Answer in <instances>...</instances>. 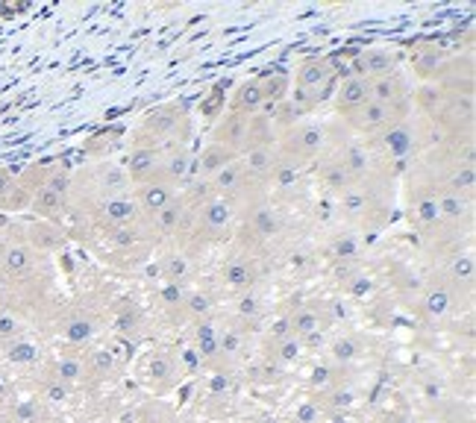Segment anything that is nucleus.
Masks as SVG:
<instances>
[{
	"instance_id": "nucleus-1",
	"label": "nucleus",
	"mask_w": 476,
	"mask_h": 423,
	"mask_svg": "<svg viewBox=\"0 0 476 423\" xmlns=\"http://www.w3.org/2000/svg\"><path fill=\"white\" fill-rule=\"evenodd\" d=\"M324 144H327L324 126H318V124H297V126H291V130H288L285 144H283V150H279V156H285V159L297 162V165H306V162H312L315 156H320Z\"/></svg>"
},
{
	"instance_id": "nucleus-2",
	"label": "nucleus",
	"mask_w": 476,
	"mask_h": 423,
	"mask_svg": "<svg viewBox=\"0 0 476 423\" xmlns=\"http://www.w3.org/2000/svg\"><path fill=\"white\" fill-rule=\"evenodd\" d=\"M332 80H335V68L329 59H320V56H312V59L300 62L297 68V91L309 94L315 103H320L329 94Z\"/></svg>"
},
{
	"instance_id": "nucleus-3",
	"label": "nucleus",
	"mask_w": 476,
	"mask_h": 423,
	"mask_svg": "<svg viewBox=\"0 0 476 423\" xmlns=\"http://www.w3.org/2000/svg\"><path fill=\"white\" fill-rule=\"evenodd\" d=\"M397 59L400 56L394 47H368L353 59V70L362 80H380V77L394 74Z\"/></svg>"
},
{
	"instance_id": "nucleus-4",
	"label": "nucleus",
	"mask_w": 476,
	"mask_h": 423,
	"mask_svg": "<svg viewBox=\"0 0 476 423\" xmlns=\"http://www.w3.org/2000/svg\"><path fill=\"white\" fill-rule=\"evenodd\" d=\"M159 168H162V153L147 144H138L130 150L124 174H127V182H133V186H144V182L159 177Z\"/></svg>"
},
{
	"instance_id": "nucleus-5",
	"label": "nucleus",
	"mask_w": 476,
	"mask_h": 423,
	"mask_svg": "<svg viewBox=\"0 0 476 423\" xmlns=\"http://www.w3.org/2000/svg\"><path fill=\"white\" fill-rule=\"evenodd\" d=\"M380 144L385 150V156L406 159V156H412V153L417 150V133L412 130L409 121H394L380 133Z\"/></svg>"
},
{
	"instance_id": "nucleus-6",
	"label": "nucleus",
	"mask_w": 476,
	"mask_h": 423,
	"mask_svg": "<svg viewBox=\"0 0 476 423\" xmlns=\"http://www.w3.org/2000/svg\"><path fill=\"white\" fill-rule=\"evenodd\" d=\"M247 118L250 115H235V112H227L212 130V144H221L232 150L235 156L244 153V138H247Z\"/></svg>"
},
{
	"instance_id": "nucleus-7",
	"label": "nucleus",
	"mask_w": 476,
	"mask_h": 423,
	"mask_svg": "<svg viewBox=\"0 0 476 423\" xmlns=\"http://www.w3.org/2000/svg\"><path fill=\"white\" fill-rule=\"evenodd\" d=\"M179 126L188 130V121H186V112L179 106H162L156 112H150L144 118V135L150 138H174L179 133Z\"/></svg>"
},
{
	"instance_id": "nucleus-8",
	"label": "nucleus",
	"mask_w": 476,
	"mask_h": 423,
	"mask_svg": "<svg viewBox=\"0 0 476 423\" xmlns=\"http://www.w3.org/2000/svg\"><path fill=\"white\" fill-rule=\"evenodd\" d=\"M138 215H142V209H138V203L127 194L109 197V200L103 203V209H101V221H103V227H109V230L135 227Z\"/></svg>"
},
{
	"instance_id": "nucleus-9",
	"label": "nucleus",
	"mask_w": 476,
	"mask_h": 423,
	"mask_svg": "<svg viewBox=\"0 0 476 423\" xmlns=\"http://www.w3.org/2000/svg\"><path fill=\"white\" fill-rule=\"evenodd\" d=\"M344 118H347V124L353 126V130L365 133V135H376V133H382L385 126L394 124L391 121V112L385 106H380V103H373V101H368L365 106H359L356 112H350V115H344Z\"/></svg>"
},
{
	"instance_id": "nucleus-10",
	"label": "nucleus",
	"mask_w": 476,
	"mask_h": 423,
	"mask_svg": "<svg viewBox=\"0 0 476 423\" xmlns=\"http://www.w3.org/2000/svg\"><path fill=\"white\" fill-rule=\"evenodd\" d=\"M368 101H371V80H362L356 74H350L339 86V91H335V109H339L341 115H350V112H356Z\"/></svg>"
},
{
	"instance_id": "nucleus-11",
	"label": "nucleus",
	"mask_w": 476,
	"mask_h": 423,
	"mask_svg": "<svg viewBox=\"0 0 476 423\" xmlns=\"http://www.w3.org/2000/svg\"><path fill=\"white\" fill-rule=\"evenodd\" d=\"M232 221V206L227 200H209L198 209V232L200 235H218L230 227Z\"/></svg>"
},
{
	"instance_id": "nucleus-12",
	"label": "nucleus",
	"mask_w": 476,
	"mask_h": 423,
	"mask_svg": "<svg viewBox=\"0 0 476 423\" xmlns=\"http://www.w3.org/2000/svg\"><path fill=\"white\" fill-rule=\"evenodd\" d=\"M177 197V186H171V182H165L162 177L144 182V186H138V209L147 212V215H156L159 209H165L168 203H171Z\"/></svg>"
},
{
	"instance_id": "nucleus-13",
	"label": "nucleus",
	"mask_w": 476,
	"mask_h": 423,
	"mask_svg": "<svg viewBox=\"0 0 476 423\" xmlns=\"http://www.w3.org/2000/svg\"><path fill=\"white\" fill-rule=\"evenodd\" d=\"M265 97H262V86H259V77L256 80H244L230 97V112L235 115H256L262 109Z\"/></svg>"
},
{
	"instance_id": "nucleus-14",
	"label": "nucleus",
	"mask_w": 476,
	"mask_h": 423,
	"mask_svg": "<svg viewBox=\"0 0 476 423\" xmlns=\"http://www.w3.org/2000/svg\"><path fill=\"white\" fill-rule=\"evenodd\" d=\"M223 282L235 291H250L256 282V265L253 259H230L223 265Z\"/></svg>"
},
{
	"instance_id": "nucleus-15",
	"label": "nucleus",
	"mask_w": 476,
	"mask_h": 423,
	"mask_svg": "<svg viewBox=\"0 0 476 423\" xmlns=\"http://www.w3.org/2000/svg\"><path fill=\"white\" fill-rule=\"evenodd\" d=\"M191 168V156L186 147H171L168 153H162V168H159V177L165 182H171V186H177L179 179H183L188 174Z\"/></svg>"
},
{
	"instance_id": "nucleus-16",
	"label": "nucleus",
	"mask_w": 476,
	"mask_h": 423,
	"mask_svg": "<svg viewBox=\"0 0 476 423\" xmlns=\"http://www.w3.org/2000/svg\"><path fill=\"white\" fill-rule=\"evenodd\" d=\"M33 265H36V256H33V250L27 244H9V247H3V274H9V276H27L33 271Z\"/></svg>"
},
{
	"instance_id": "nucleus-17",
	"label": "nucleus",
	"mask_w": 476,
	"mask_h": 423,
	"mask_svg": "<svg viewBox=\"0 0 476 423\" xmlns=\"http://www.w3.org/2000/svg\"><path fill=\"white\" fill-rule=\"evenodd\" d=\"M250 230L259 238H274L283 232V215H279L274 206H259L250 212Z\"/></svg>"
},
{
	"instance_id": "nucleus-18",
	"label": "nucleus",
	"mask_w": 476,
	"mask_h": 423,
	"mask_svg": "<svg viewBox=\"0 0 476 423\" xmlns=\"http://www.w3.org/2000/svg\"><path fill=\"white\" fill-rule=\"evenodd\" d=\"M232 159H238L232 150H227V147H221V144H209L203 147V153H200V159H198V174L200 177H215L223 165H230Z\"/></svg>"
},
{
	"instance_id": "nucleus-19",
	"label": "nucleus",
	"mask_w": 476,
	"mask_h": 423,
	"mask_svg": "<svg viewBox=\"0 0 476 423\" xmlns=\"http://www.w3.org/2000/svg\"><path fill=\"white\" fill-rule=\"evenodd\" d=\"M186 215H188L186 200H179V197H174V200L168 203L165 209H159L156 215H153V223H156V227H159L162 232H177V230L186 223Z\"/></svg>"
},
{
	"instance_id": "nucleus-20",
	"label": "nucleus",
	"mask_w": 476,
	"mask_h": 423,
	"mask_svg": "<svg viewBox=\"0 0 476 423\" xmlns=\"http://www.w3.org/2000/svg\"><path fill=\"white\" fill-rule=\"evenodd\" d=\"M65 203V197L59 191H53L50 186H38L33 191V200H30V209L36 212L38 218H56L59 215V209Z\"/></svg>"
},
{
	"instance_id": "nucleus-21",
	"label": "nucleus",
	"mask_w": 476,
	"mask_h": 423,
	"mask_svg": "<svg viewBox=\"0 0 476 423\" xmlns=\"http://www.w3.org/2000/svg\"><path fill=\"white\" fill-rule=\"evenodd\" d=\"M274 147H256V150H247L241 156L244 165V177H271L274 171Z\"/></svg>"
},
{
	"instance_id": "nucleus-22",
	"label": "nucleus",
	"mask_w": 476,
	"mask_h": 423,
	"mask_svg": "<svg viewBox=\"0 0 476 423\" xmlns=\"http://www.w3.org/2000/svg\"><path fill=\"white\" fill-rule=\"evenodd\" d=\"M288 327L291 338H312L320 329V315L315 309H297V312L288 315Z\"/></svg>"
},
{
	"instance_id": "nucleus-23",
	"label": "nucleus",
	"mask_w": 476,
	"mask_h": 423,
	"mask_svg": "<svg viewBox=\"0 0 476 423\" xmlns=\"http://www.w3.org/2000/svg\"><path fill=\"white\" fill-rule=\"evenodd\" d=\"M259 86H262L265 103L276 106L279 101H285V97H288L291 80H288V74H262V77H259Z\"/></svg>"
},
{
	"instance_id": "nucleus-24",
	"label": "nucleus",
	"mask_w": 476,
	"mask_h": 423,
	"mask_svg": "<svg viewBox=\"0 0 476 423\" xmlns=\"http://www.w3.org/2000/svg\"><path fill=\"white\" fill-rule=\"evenodd\" d=\"M271 121H274V130H291V126H297V121L300 118H306V112L291 101V97H285V101H279L274 109H271V115H268Z\"/></svg>"
},
{
	"instance_id": "nucleus-25",
	"label": "nucleus",
	"mask_w": 476,
	"mask_h": 423,
	"mask_svg": "<svg viewBox=\"0 0 476 423\" xmlns=\"http://www.w3.org/2000/svg\"><path fill=\"white\" fill-rule=\"evenodd\" d=\"M209 179H212V186H215L218 191H235V188H241V182H244V165H241V156L232 159L230 165H223L221 171H218L215 177H209Z\"/></svg>"
},
{
	"instance_id": "nucleus-26",
	"label": "nucleus",
	"mask_w": 476,
	"mask_h": 423,
	"mask_svg": "<svg viewBox=\"0 0 476 423\" xmlns=\"http://www.w3.org/2000/svg\"><path fill=\"white\" fill-rule=\"evenodd\" d=\"M97 179H101V191H106L109 197H115V194H121L124 188L130 186L127 182V174H124V168L121 165H101V174H97Z\"/></svg>"
},
{
	"instance_id": "nucleus-27",
	"label": "nucleus",
	"mask_w": 476,
	"mask_h": 423,
	"mask_svg": "<svg viewBox=\"0 0 476 423\" xmlns=\"http://www.w3.org/2000/svg\"><path fill=\"white\" fill-rule=\"evenodd\" d=\"M162 271L168 276V282H177V285H183L191 274V262L183 256V253H171V256L162 259Z\"/></svg>"
},
{
	"instance_id": "nucleus-28",
	"label": "nucleus",
	"mask_w": 476,
	"mask_h": 423,
	"mask_svg": "<svg viewBox=\"0 0 476 423\" xmlns=\"http://www.w3.org/2000/svg\"><path fill=\"white\" fill-rule=\"evenodd\" d=\"M324 186L329 191H347V188H353V177H350V171L341 162H332L324 168Z\"/></svg>"
},
{
	"instance_id": "nucleus-29",
	"label": "nucleus",
	"mask_w": 476,
	"mask_h": 423,
	"mask_svg": "<svg viewBox=\"0 0 476 423\" xmlns=\"http://www.w3.org/2000/svg\"><path fill=\"white\" fill-rule=\"evenodd\" d=\"M436 200H438V215L441 218L461 221V215L468 212V203L461 200V194H456V191H444L441 197H436Z\"/></svg>"
},
{
	"instance_id": "nucleus-30",
	"label": "nucleus",
	"mask_w": 476,
	"mask_h": 423,
	"mask_svg": "<svg viewBox=\"0 0 476 423\" xmlns=\"http://www.w3.org/2000/svg\"><path fill=\"white\" fill-rule=\"evenodd\" d=\"M91 335H94V323L89 318H71L65 323V338L71 344H86L91 341Z\"/></svg>"
},
{
	"instance_id": "nucleus-31",
	"label": "nucleus",
	"mask_w": 476,
	"mask_h": 423,
	"mask_svg": "<svg viewBox=\"0 0 476 423\" xmlns=\"http://www.w3.org/2000/svg\"><path fill=\"white\" fill-rule=\"evenodd\" d=\"M6 359L15 362V364H30L38 359V347L33 341H24V338H18V341L6 344Z\"/></svg>"
},
{
	"instance_id": "nucleus-32",
	"label": "nucleus",
	"mask_w": 476,
	"mask_h": 423,
	"mask_svg": "<svg viewBox=\"0 0 476 423\" xmlns=\"http://www.w3.org/2000/svg\"><path fill=\"white\" fill-rule=\"evenodd\" d=\"M80 379H82V362L80 359L65 356V359L56 362V383L71 385V383H80Z\"/></svg>"
},
{
	"instance_id": "nucleus-33",
	"label": "nucleus",
	"mask_w": 476,
	"mask_h": 423,
	"mask_svg": "<svg viewBox=\"0 0 476 423\" xmlns=\"http://www.w3.org/2000/svg\"><path fill=\"white\" fill-rule=\"evenodd\" d=\"M424 309H426V315L441 318V315L447 312V309H450V291H447L444 285L432 288V291L426 294V300H424Z\"/></svg>"
},
{
	"instance_id": "nucleus-34",
	"label": "nucleus",
	"mask_w": 476,
	"mask_h": 423,
	"mask_svg": "<svg viewBox=\"0 0 476 423\" xmlns=\"http://www.w3.org/2000/svg\"><path fill=\"white\" fill-rule=\"evenodd\" d=\"M150 376L153 383H171L174 379V359L168 352H156L150 362Z\"/></svg>"
},
{
	"instance_id": "nucleus-35",
	"label": "nucleus",
	"mask_w": 476,
	"mask_h": 423,
	"mask_svg": "<svg viewBox=\"0 0 476 423\" xmlns=\"http://www.w3.org/2000/svg\"><path fill=\"white\" fill-rule=\"evenodd\" d=\"M30 200H33V191H27V188H15V182H12V188L0 197V209H9V212H18V209H27L30 206Z\"/></svg>"
},
{
	"instance_id": "nucleus-36",
	"label": "nucleus",
	"mask_w": 476,
	"mask_h": 423,
	"mask_svg": "<svg viewBox=\"0 0 476 423\" xmlns=\"http://www.w3.org/2000/svg\"><path fill=\"white\" fill-rule=\"evenodd\" d=\"M473 179H476L473 165L468 162L465 168H459V171L453 174V179H450V191H456V194H470V191H473Z\"/></svg>"
},
{
	"instance_id": "nucleus-37",
	"label": "nucleus",
	"mask_w": 476,
	"mask_h": 423,
	"mask_svg": "<svg viewBox=\"0 0 476 423\" xmlns=\"http://www.w3.org/2000/svg\"><path fill=\"white\" fill-rule=\"evenodd\" d=\"M415 218L421 221L424 227H429V223H438L441 215H438V200H436V197H424V200L417 203V209H415Z\"/></svg>"
},
{
	"instance_id": "nucleus-38",
	"label": "nucleus",
	"mask_w": 476,
	"mask_h": 423,
	"mask_svg": "<svg viewBox=\"0 0 476 423\" xmlns=\"http://www.w3.org/2000/svg\"><path fill=\"white\" fill-rule=\"evenodd\" d=\"M198 350L200 356H218V332L209 323H203L198 329Z\"/></svg>"
},
{
	"instance_id": "nucleus-39",
	"label": "nucleus",
	"mask_w": 476,
	"mask_h": 423,
	"mask_svg": "<svg viewBox=\"0 0 476 423\" xmlns=\"http://www.w3.org/2000/svg\"><path fill=\"white\" fill-rule=\"evenodd\" d=\"M438 62H441V53L438 50H424L415 59V70L421 77H432V74H438Z\"/></svg>"
},
{
	"instance_id": "nucleus-40",
	"label": "nucleus",
	"mask_w": 476,
	"mask_h": 423,
	"mask_svg": "<svg viewBox=\"0 0 476 423\" xmlns=\"http://www.w3.org/2000/svg\"><path fill=\"white\" fill-rule=\"evenodd\" d=\"M183 306H186V312L191 315V318H206L209 315V297L206 294H200V291H194V294H188V297H183Z\"/></svg>"
},
{
	"instance_id": "nucleus-41",
	"label": "nucleus",
	"mask_w": 476,
	"mask_h": 423,
	"mask_svg": "<svg viewBox=\"0 0 476 423\" xmlns=\"http://www.w3.org/2000/svg\"><path fill=\"white\" fill-rule=\"evenodd\" d=\"M238 350H241V332H235V329L218 332V352H223V356H235Z\"/></svg>"
},
{
	"instance_id": "nucleus-42",
	"label": "nucleus",
	"mask_w": 476,
	"mask_h": 423,
	"mask_svg": "<svg viewBox=\"0 0 476 423\" xmlns=\"http://www.w3.org/2000/svg\"><path fill=\"white\" fill-rule=\"evenodd\" d=\"M300 352H303V344L297 341V338H285V341L276 344V356H279V362H297Z\"/></svg>"
},
{
	"instance_id": "nucleus-43",
	"label": "nucleus",
	"mask_w": 476,
	"mask_h": 423,
	"mask_svg": "<svg viewBox=\"0 0 476 423\" xmlns=\"http://www.w3.org/2000/svg\"><path fill=\"white\" fill-rule=\"evenodd\" d=\"M138 238H142V232H138L135 227H121V230H112V242H115V247H135Z\"/></svg>"
},
{
	"instance_id": "nucleus-44",
	"label": "nucleus",
	"mask_w": 476,
	"mask_h": 423,
	"mask_svg": "<svg viewBox=\"0 0 476 423\" xmlns=\"http://www.w3.org/2000/svg\"><path fill=\"white\" fill-rule=\"evenodd\" d=\"M15 420L18 423H36L38 420V403L36 400L15 403Z\"/></svg>"
},
{
	"instance_id": "nucleus-45",
	"label": "nucleus",
	"mask_w": 476,
	"mask_h": 423,
	"mask_svg": "<svg viewBox=\"0 0 476 423\" xmlns=\"http://www.w3.org/2000/svg\"><path fill=\"white\" fill-rule=\"evenodd\" d=\"M335 359H356L359 356V344L353 341V338H341V341H335Z\"/></svg>"
},
{
	"instance_id": "nucleus-46",
	"label": "nucleus",
	"mask_w": 476,
	"mask_h": 423,
	"mask_svg": "<svg viewBox=\"0 0 476 423\" xmlns=\"http://www.w3.org/2000/svg\"><path fill=\"white\" fill-rule=\"evenodd\" d=\"M453 276L470 282V279H473V256H459V259L453 262Z\"/></svg>"
},
{
	"instance_id": "nucleus-47",
	"label": "nucleus",
	"mask_w": 476,
	"mask_h": 423,
	"mask_svg": "<svg viewBox=\"0 0 476 423\" xmlns=\"http://www.w3.org/2000/svg\"><path fill=\"white\" fill-rule=\"evenodd\" d=\"M45 186H50L53 191H59V194L65 197L68 186H71V177H68V171H50V174H47V182H45Z\"/></svg>"
},
{
	"instance_id": "nucleus-48",
	"label": "nucleus",
	"mask_w": 476,
	"mask_h": 423,
	"mask_svg": "<svg viewBox=\"0 0 476 423\" xmlns=\"http://www.w3.org/2000/svg\"><path fill=\"white\" fill-rule=\"evenodd\" d=\"M162 300H165V306H179L183 303V288H179L177 282H168L162 288Z\"/></svg>"
},
{
	"instance_id": "nucleus-49",
	"label": "nucleus",
	"mask_w": 476,
	"mask_h": 423,
	"mask_svg": "<svg viewBox=\"0 0 476 423\" xmlns=\"http://www.w3.org/2000/svg\"><path fill=\"white\" fill-rule=\"evenodd\" d=\"M285 338H291V327H288V315L285 318H279L274 327H271V341L274 344H279V341H285Z\"/></svg>"
},
{
	"instance_id": "nucleus-50",
	"label": "nucleus",
	"mask_w": 476,
	"mask_h": 423,
	"mask_svg": "<svg viewBox=\"0 0 476 423\" xmlns=\"http://www.w3.org/2000/svg\"><path fill=\"white\" fill-rule=\"evenodd\" d=\"M318 417H320V408L315 403H303L297 408V423H318Z\"/></svg>"
},
{
	"instance_id": "nucleus-51",
	"label": "nucleus",
	"mask_w": 476,
	"mask_h": 423,
	"mask_svg": "<svg viewBox=\"0 0 476 423\" xmlns=\"http://www.w3.org/2000/svg\"><path fill=\"white\" fill-rule=\"evenodd\" d=\"M335 256L339 259H353L356 256V242L353 238H339V242H335Z\"/></svg>"
},
{
	"instance_id": "nucleus-52",
	"label": "nucleus",
	"mask_w": 476,
	"mask_h": 423,
	"mask_svg": "<svg viewBox=\"0 0 476 423\" xmlns=\"http://www.w3.org/2000/svg\"><path fill=\"white\" fill-rule=\"evenodd\" d=\"M238 312H241L244 318H256L259 315V300L253 297V294H244L241 303H238Z\"/></svg>"
},
{
	"instance_id": "nucleus-53",
	"label": "nucleus",
	"mask_w": 476,
	"mask_h": 423,
	"mask_svg": "<svg viewBox=\"0 0 476 423\" xmlns=\"http://www.w3.org/2000/svg\"><path fill=\"white\" fill-rule=\"evenodd\" d=\"M91 362H94V368L101 371V373H109L112 364H115V362H112V352H106V350H97L94 356H91Z\"/></svg>"
},
{
	"instance_id": "nucleus-54",
	"label": "nucleus",
	"mask_w": 476,
	"mask_h": 423,
	"mask_svg": "<svg viewBox=\"0 0 476 423\" xmlns=\"http://www.w3.org/2000/svg\"><path fill=\"white\" fill-rule=\"evenodd\" d=\"M47 400L50 403H65L68 400V385H62V383H56V379H53V383L47 385Z\"/></svg>"
},
{
	"instance_id": "nucleus-55",
	"label": "nucleus",
	"mask_w": 476,
	"mask_h": 423,
	"mask_svg": "<svg viewBox=\"0 0 476 423\" xmlns=\"http://www.w3.org/2000/svg\"><path fill=\"white\" fill-rule=\"evenodd\" d=\"M362 203H365V194H362V191H356V188H347V191H344V206H347L350 212L362 209Z\"/></svg>"
},
{
	"instance_id": "nucleus-56",
	"label": "nucleus",
	"mask_w": 476,
	"mask_h": 423,
	"mask_svg": "<svg viewBox=\"0 0 476 423\" xmlns=\"http://www.w3.org/2000/svg\"><path fill=\"white\" fill-rule=\"evenodd\" d=\"M15 332H18V323H15V318L0 315V338H12Z\"/></svg>"
},
{
	"instance_id": "nucleus-57",
	"label": "nucleus",
	"mask_w": 476,
	"mask_h": 423,
	"mask_svg": "<svg viewBox=\"0 0 476 423\" xmlns=\"http://www.w3.org/2000/svg\"><path fill=\"white\" fill-rule=\"evenodd\" d=\"M329 403H332L335 408H347L350 403H353V394H350V391H335L332 397H329Z\"/></svg>"
},
{
	"instance_id": "nucleus-58",
	"label": "nucleus",
	"mask_w": 476,
	"mask_h": 423,
	"mask_svg": "<svg viewBox=\"0 0 476 423\" xmlns=\"http://www.w3.org/2000/svg\"><path fill=\"white\" fill-rule=\"evenodd\" d=\"M9 188H12V174H9V171H3V168H0V197H3Z\"/></svg>"
},
{
	"instance_id": "nucleus-59",
	"label": "nucleus",
	"mask_w": 476,
	"mask_h": 423,
	"mask_svg": "<svg viewBox=\"0 0 476 423\" xmlns=\"http://www.w3.org/2000/svg\"><path fill=\"white\" fill-rule=\"evenodd\" d=\"M223 388H227V379H223V376H215V383H212V391H223Z\"/></svg>"
},
{
	"instance_id": "nucleus-60",
	"label": "nucleus",
	"mask_w": 476,
	"mask_h": 423,
	"mask_svg": "<svg viewBox=\"0 0 476 423\" xmlns=\"http://www.w3.org/2000/svg\"><path fill=\"white\" fill-rule=\"evenodd\" d=\"M6 394H9V383H6V376L0 373V397H6Z\"/></svg>"
},
{
	"instance_id": "nucleus-61",
	"label": "nucleus",
	"mask_w": 476,
	"mask_h": 423,
	"mask_svg": "<svg viewBox=\"0 0 476 423\" xmlns=\"http://www.w3.org/2000/svg\"><path fill=\"white\" fill-rule=\"evenodd\" d=\"M327 373H329L327 368H318V371H315V383H324V379H327Z\"/></svg>"
},
{
	"instance_id": "nucleus-62",
	"label": "nucleus",
	"mask_w": 476,
	"mask_h": 423,
	"mask_svg": "<svg viewBox=\"0 0 476 423\" xmlns=\"http://www.w3.org/2000/svg\"><path fill=\"white\" fill-rule=\"evenodd\" d=\"M0 274H3V244H0Z\"/></svg>"
}]
</instances>
